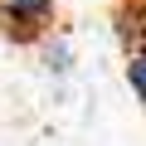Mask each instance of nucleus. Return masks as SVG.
Masks as SVG:
<instances>
[{"mask_svg":"<svg viewBox=\"0 0 146 146\" xmlns=\"http://www.w3.org/2000/svg\"><path fill=\"white\" fill-rule=\"evenodd\" d=\"M34 44H39V58H44V68L54 73V78L73 73V39H68L63 29H44Z\"/></svg>","mask_w":146,"mask_h":146,"instance_id":"obj_2","label":"nucleus"},{"mask_svg":"<svg viewBox=\"0 0 146 146\" xmlns=\"http://www.w3.org/2000/svg\"><path fill=\"white\" fill-rule=\"evenodd\" d=\"M0 20L20 39H39L58 20V0H0Z\"/></svg>","mask_w":146,"mask_h":146,"instance_id":"obj_1","label":"nucleus"},{"mask_svg":"<svg viewBox=\"0 0 146 146\" xmlns=\"http://www.w3.org/2000/svg\"><path fill=\"white\" fill-rule=\"evenodd\" d=\"M0 29H5V20H0Z\"/></svg>","mask_w":146,"mask_h":146,"instance_id":"obj_4","label":"nucleus"},{"mask_svg":"<svg viewBox=\"0 0 146 146\" xmlns=\"http://www.w3.org/2000/svg\"><path fill=\"white\" fill-rule=\"evenodd\" d=\"M122 73H127L131 98L146 107V29L141 34H127V63H122Z\"/></svg>","mask_w":146,"mask_h":146,"instance_id":"obj_3","label":"nucleus"}]
</instances>
